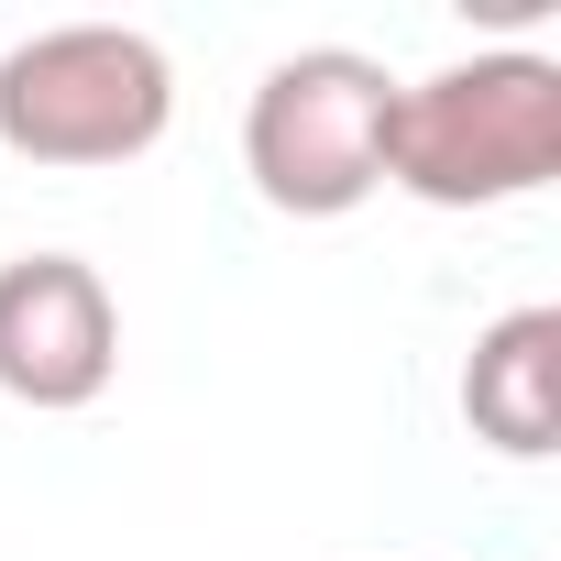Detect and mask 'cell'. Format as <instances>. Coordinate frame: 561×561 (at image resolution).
Returning <instances> with one entry per match:
<instances>
[{
  "label": "cell",
  "instance_id": "cell-1",
  "mask_svg": "<svg viewBox=\"0 0 561 561\" xmlns=\"http://www.w3.org/2000/svg\"><path fill=\"white\" fill-rule=\"evenodd\" d=\"M561 176V67L528 45L462 56L386 111V187L430 209H506Z\"/></svg>",
  "mask_w": 561,
  "mask_h": 561
},
{
  "label": "cell",
  "instance_id": "cell-2",
  "mask_svg": "<svg viewBox=\"0 0 561 561\" xmlns=\"http://www.w3.org/2000/svg\"><path fill=\"white\" fill-rule=\"evenodd\" d=\"M176 122V67L133 23H56L0 56V144L23 165H133Z\"/></svg>",
  "mask_w": 561,
  "mask_h": 561
},
{
  "label": "cell",
  "instance_id": "cell-3",
  "mask_svg": "<svg viewBox=\"0 0 561 561\" xmlns=\"http://www.w3.org/2000/svg\"><path fill=\"white\" fill-rule=\"evenodd\" d=\"M386 111H397V78L364 56V45H298L275 56L253 111H242V165H253V198L287 209V220H342L386 187Z\"/></svg>",
  "mask_w": 561,
  "mask_h": 561
},
{
  "label": "cell",
  "instance_id": "cell-4",
  "mask_svg": "<svg viewBox=\"0 0 561 561\" xmlns=\"http://www.w3.org/2000/svg\"><path fill=\"white\" fill-rule=\"evenodd\" d=\"M122 375V309L100 264L78 253H12L0 264V397L12 408H100Z\"/></svg>",
  "mask_w": 561,
  "mask_h": 561
},
{
  "label": "cell",
  "instance_id": "cell-5",
  "mask_svg": "<svg viewBox=\"0 0 561 561\" xmlns=\"http://www.w3.org/2000/svg\"><path fill=\"white\" fill-rule=\"evenodd\" d=\"M462 430L506 462L561 451V309H506L462 364Z\"/></svg>",
  "mask_w": 561,
  "mask_h": 561
}]
</instances>
